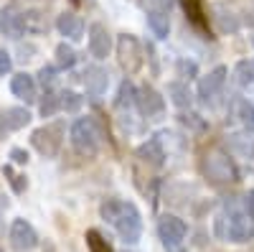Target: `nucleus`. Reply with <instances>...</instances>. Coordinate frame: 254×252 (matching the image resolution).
Listing matches in <instances>:
<instances>
[{
    "label": "nucleus",
    "instance_id": "21",
    "mask_svg": "<svg viewBox=\"0 0 254 252\" xmlns=\"http://www.w3.org/2000/svg\"><path fill=\"white\" fill-rule=\"evenodd\" d=\"M137 104V89H135V84L130 79H125L120 84V92H117V107H135Z\"/></svg>",
    "mask_w": 254,
    "mask_h": 252
},
{
    "label": "nucleus",
    "instance_id": "2",
    "mask_svg": "<svg viewBox=\"0 0 254 252\" xmlns=\"http://www.w3.org/2000/svg\"><path fill=\"white\" fill-rule=\"evenodd\" d=\"M203 173L214 183H234V181H239V171H237L234 161H231L226 153H221L219 148L208 151L203 156Z\"/></svg>",
    "mask_w": 254,
    "mask_h": 252
},
{
    "label": "nucleus",
    "instance_id": "33",
    "mask_svg": "<svg viewBox=\"0 0 254 252\" xmlns=\"http://www.w3.org/2000/svg\"><path fill=\"white\" fill-rule=\"evenodd\" d=\"M244 214H247L249 219H254V188L244 194Z\"/></svg>",
    "mask_w": 254,
    "mask_h": 252
},
{
    "label": "nucleus",
    "instance_id": "37",
    "mask_svg": "<svg viewBox=\"0 0 254 252\" xmlns=\"http://www.w3.org/2000/svg\"><path fill=\"white\" fill-rule=\"evenodd\" d=\"M178 69H181V72H188L190 77L196 74V64H188V61H181V64H178Z\"/></svg>",
    "mask_w": 254,
    "mask_h": 252
},
{
    "label": "nucleus",
    "instance_id": "12",
    "mask_svg": "<svg viewBox=\"0 0 254 252\" xmlns=\"http://www.w3.org/2000/svg\"><path fill=\"white\" fill-rule=\"evenodd\" d=\"M107 84H110V77L102 67H87V72H84V87H87V92L92 97H102L107 92Z\"/></svg>",
    "mask_w": 254,
    "mask_h": 252
},
{
    "label": "nucleus",
    "instance_id": "35",
    "mask_svg": "<svg viewBox=\"0 0 254 252\" xmlns=\"http://www.w3.org/2000/svg\"><path fill=\"white\" fill-rule=\"evenodd\" d=\"M171 3H173V0H150L153 10H163V13H168V10H171Z\"/></svg>",
    "mask_w": 254,
    "mask_h": 252
},
{
    "label": "nucleus",
    "instance_id": "19",
    "mask_svg": "<svg viewBox=\"0 0 254 252\" xmlns=\"http://www.w3.org/2000/svg\"><path fill=\"white\" fill-rule=\"evenodd\" d=\"M168 97H171V102L176 104V107H181V110L190 107V102H193V94H190L188 84H183V82H171L168 84Z\"/></svg>",
    "mask_w": 254,
    "mask_h": 252
},
{
    "label": "nucleus",
    "instance_id": "7",
    "mask_svg": "<svg viewBox=\"0 0 254 252\" xmlns=\"http://www.w3.org/2000/svg\"><path fill=\"white\" fill-rule=\"evenodd\" d=\"M61 125H46V128H38L33 130L31 135V143H33V148L41 153V156H46V158H54L59 153V145H61Z\"/></svg>",
    "mask_w": 254,
    "mask_h": 252
},
{
    "label": "nucleus",
    "instance_id": "20",
    "mask_svg": "<svg viewBox=\"0 0 254 252\" xmlns=\"http://www.w3.org/2000/svg\"><path fill=\"white\" fill-rule=\"evenodd\" d=\"M147 26H150L153 36L168 38V31H171V20H168V13H163V10H150V13H147Z\"/></svg>",
    "mask_w": 254,
    "mask_h": 252
},
{
    "label": "nucleus",
    "instance_id": "8",
    "mask_svg": "<svg viewBox=\"0 0 254 252\" xmlns=\"http://www.w3.org/2000/svg\"><path fill=\"white\" fill-rule=\"evenodd\" d=\"M10 242L15 250L20 252H28L38 245V235H36V229L26 222V219H15L10 224Z\"/></svg>",
    "mask_w": 254,
    "mask_h": 252
},
{
    "label": "nucleus",
    "instance_id": "32",
    "mask_svg": "<svg viewBox=\"0 0 254 252\" xmlns=\"http://www.w3.org/2000/svg\"><path fill=\"white\" fill-rule=\"evenodd\" d=\"M181 122L190 125V128H196V130H203V120H198V115H193V112H188V115H181Z\"/></svg>",
    "mask_w": 254,
    "mask_h": 252
},
{
    "label": "nucleus",
    "instance_id": "14",
    "mask_svg": "<svg viewBox=\"0 0 254 252\" xmlns=\"http://www.w3.org/2000/svg\"><path fill=\"white\" fill-rule=\"evenodd\" d=\"M137 158L145 161V163H150V166H155V168H160L165 163V148H163V143L158 138L145 140L140 148H137Z\"/></svg>",
    "mask_w": 254,
    "mask_h": 252
},
{
    "label": "nucleus",
    "instance_id": "10",
    "mask_svg": "<svg viewBox=\"0 0 254 252\" xmlns=\"http://www.w3.org/2000/svg\"><path fill=\"white\" fill-rule=\"evenodd\" d=\"M226 74H229L226 67H216L214 72H208V74L198 82V97H201L203 102H211V99L221 92L224 82H226Z\"/></svg>",
    "mask_w": 254,
    "mask_h": 252
},
{
    "label": "nucleus",
    "instance_id": "29",
    "mask_svg": "<svg viewBox=\"0 0 254 252\" xmlns=\"http://www.w3.org/2000/svg\"><path fill=\"white\" fill-rule=\"evenodd\" d=\"M183 8L188 13V18L193 20L196 26H201L203 20H201V0H183Z\"/></svg>",
    "mask_w": 254,
    "mask_h": 252
},
{
    "label": "nucleus",
    "instance_id": "36",
    "mask_svg": "<svg viewBox=\"0 0 254 252\" xmlns=\"http://www.w3.org/2000/svg\"><path fill=\"white\" fill-rule=\"evenodd\" d=\"M10 158H13L15 163H26V161H28V153L20 151V148H13V151H10Z\"/></svg>",
    "mask_w": 254,
    "mask_h": 252
},
{
    "label": "nucleus",
    "instance_id": "9",
    "mask_svg": "<svg viewBox=\"0 0 254 252\" xmlns=\"http://www.w3.org/2000/svg\"><path fill=\"white\" fill-rule=\"evenodd\" d=\"M112 51V36L107 31V26H102V23H92L89 26V54L94 59H107Z\"/></svg>",
    "mask_w": 254,
    "mask_h": 252
},
{
    "label": "nucleus",
    "instance_id": "39",
    "mask_svg": "<svg viewBox=\"0 0 254 252\" xmlns=\"http://www.w3.org/2000/svg\"><path fill=\"white\" fill-rule=\"evenodd\" d=\"M0 31H3V10H0Z\"/></svg>",
    "mask_w": 254,
    "mask_h": 252
},
{
    "label": "nucleus",
    "instance_id": "4",
    "mask_svg": "<svg viewBox=\"0 0 254 252\" xmlns=\"http://www.w3.org/2000/svg\"><path fill=\"white\" fill-rule=\"evenodd\" d=\"M71 145L81 156H97L99 151V130L92 117H81L71 125Z\"/></svg>",
    "mask_w": 254,
    "mask_h": 252
},
{
    "label": "nucleus",
    "instance_id": "17",
    "mask_svg": "<svg viewBox=\"0 0 254 252\" xmlns=\"http://www.w3.org/2000/svg\"><path fill=\"white\" fill-rule=\"evenodd\" d=\"M234 117L244 130L254 133V104L249 99H242V97L234 99Z\"/></svg>",
    "mask_w": 254,
    "mask_h": 252
},
{
    "label": "nucleus",
    "instance_id": "6",
    "mask_svg": "<svg viewBox=\"0 0 254 252\" xmlns=\"http://www.w3.org/2000/svg\"><path fill=\"white\" fill-rule=\"evenodd\" d=\"M158 235H160V240H163V245H165L168 250H176V247L186 240L188 227H186V222H183L181 217L165 214V217L158 222Z\"/></svg>",
    "mask_w": 254,
    "mask_h": 252
},
{
    "label": "nucleus",
    "instance_id": "11",
    "mask_svg": "<svg viewBox=\"0 0 254 252\" xmlns=\"http://www.w3.org/2000/svg\"><path fill=\"white\" fill-rule=\"evenodd\" d=\"M137 107L147 117H158L165 110V99L160 97V92H155L153 87H147V84H145V87L137 92Z\"/></svg>",
    "mask_w": 254,
    "mask_h": 252
},
{
    "label": "nucleus",
    "instance_id": "15",
    "mask_svg": "<svg viewBox=\"0 0 254 252\" xmlns=\"http://www.w3.org/2000/svg\"><path fill=\"white\" fill-rule=\"evenodd\" d=\"M56 28L61 36H66L69 41H79L84 36V20L74 13H61L56 20Z\"/></svg>",
    "mask_w": 254,
    "mask_h": 252
},
{
    "label": "nucleus",
    "instance_id": "38",
    "mask_svg": "<svg viewBox=\"0 0 254 252\" xmlns=\"http://www.w3.org/2000/svg\"><path fill=\"white\" fill-rule=\"evenodd\" d=\"M44 252H56V247H54L51 242H46V245H44Z\"/></svg>",
    "mask_w": 254,
    "mask_h": 252
},
{
    "label": "nucleus",
    "instance_id": "25",
    "mask_svg": "<svg viewBox=\"0 0 254 252\" xmlns=\"http://www.w3.org/2000/svg\"><path fill=\"white\" fill-rule=\"evenodd\" d=\"M23 20H26V31L28 33H44L46 31V20L38 10H28L23 13Z\"/></svg>",
    "mask_w": 254,
    "mask_h": 252
},
{
    "label": "nucleus",
    "instance_id": "27",
    "mask_svg": "<svg viewBox=\"0 0 254 252\" xmlns=\"http://www.w3.org/2000/svg\"><path fill=\"white\" fill-rule=\"evenodd\" d=\"M237 82L242 84V87H249V84L254 82V67L249 64V61H242V64L237 67Z\"/></svg>",
    "mask_w": 254,
    "mask_h": 252
},
{
    "label": "nucleus",
    "instance_id": "40",
    "mask_svg": "<svg viewBox=\"0 0 254 252\" xmlns=\"http://www.w3.org/2000/svg\"><path fill=\"white\" fill-rule=\"evenodd\" d=\"M252 67H254V61H252Z\"/></svg>",
    "mask_w": 254,
    "mask_h": 252
},
{
    "label": "nucleus",
    "instance_id": "1",
    "mask_svg": "<svg viewBox=\"0 0 254 252\" xmlns=\"http://www.w3.org/2000/svg\"><path fill=\"white\" fill-rule=\"evenodd\" d=\"M102 219L110 222L117 235L125 240V242H137L140 235H142V217L137 212V206L132 201H120V199H110L102 204Z\"/></svg>",
    "mask_w": 254,
    "mask_h": 252
},
{
    "label": "nucleus",
    "instance_id": "31",
    "mask_svg": "<svg viewBox=\"0 0 254 252\" xmlns=\"http://www.w3.org/2000/svg\"><path fill=\"white\" fill-rule=\"evenodd\" d=\"M10 67H13V61H10V54L0 46V77H5L8 72H10Z\"/></svg>",
    "mask_w": 254,
    "mask_h": 252
},
{
    "label": "nucleus",
    "instance_id": "23",
    "mask_svg": "<svg viewBox=\"0 0 254 252\" xmlns=\"http://www.w3.org/2000/svg\"><path fill=\"white\" fill-rule=\"evenodd\" d=\"M56 64L61 69H71L76 64V51L69 46V44H59L56 46Z\"/></svg>",
    "mask_w": 254,
    "mask_h": 252
},
{
    "label": "nucleus",
    "instance_id": "13",
    "mask_svg": "<svg viewBox=\"0 0 254 252\" xmlns=\"http://www.w3.org/2000/svg\"><path fill=\"white\" fill-rule=\"evenodd\" d=\"M10 92L18 97V99H23V102H33L36 99V79L26 72H20V74H13L10 79Z\"/></svg>",
    "mask_w": 254,
    "mask_h": 252
},
{
    "label": "nucleus",
    "instance_id": "28",
    "mask_svg": "<svg viewBox=\"0 0 254 252\" xmlns=\"http://www.w3.org/2000/svg\"><path fill=\"white\" fill-rule=\"evenodd\" d=\"M56 110H61V104H59V94L49 92V94H46V99L41 102V115H44V117H51Z\"/></svg>",
    "mask_w": 254,
    "mask_h": 252
},
{
    "label": "nucleus",
    "instance_id": "16",
    "mask_svg": "<svg viewBox=\"0 0 254 252\" xmlns=\"http://www.w3.org/2000/svg\"><path fill=\"white\" fill-rule=\"evenodd\" d=\"M31 122V112L26 107H10L5 115H0V138L3 130H20Z\"/></svg>",
    "mask_w": 254,
    "mask_h": 252
},
{
    "label": "nucleus",
    "instance_id": "3",
    "mask_svg": "<svg viewBox=\"0 0 254 252\" xmlns=\"http://www.w3.org/2000/svg\"><path fill=\"white\" fill-rule=\"evenodd\" d=\"M216 224H219V235L229 242H237V245L252 240V235H254L252 219L244 212H237V209H231L226 217H219Z\"/></svg>",
    "mask_w": 254,
    "mask_h": 252
},
{
    "label": "nucleus",
    "instance_id": "18",
    "mask_svg": "<svg viewBox=\"0 0 254 252\" xmlns=\"http://www.w3.org/2000/svg\"><path fill=\"white\" fill-rule=\"evenodd\" d=\"M3 33L5 36H23L26 33V20L23 13H15V10H3Z\"/></svg>",
    "mask_w": 254,
    "mask_h": 252
},
{
    "label": "nucleus",
    "instance_id": "41",
    "mask_svg": "<svg viewBox=\"0 0 254 252\" xmlns=\"http://www.w3.org/2000/svg\"><path fill=\"white\" fill-rule=\"evenodd\" d=\"M252 44H254V38H252Z\"/></svg>",
    "mask_w": 254,
    "mask_h": 252
},
{
    "label": "nucleus",
    "instance_id": "30",
    "mask_svg": "<svg viewBox=\"0 0 254 252\" xmlns=\"http://www.w3.org/2000/svg\"><path fill=\"white\" fill-rule=\"evenodd\" d=\"M38 79H41V84H44V87H51L54 79H56V69H54V67H44V69L38 72Z\"/></svg>",
    "mask_w": 254,
    "mask_h": 252
},
{
    "label": "nucleus",
    "instance_id": "34",
    "mask_svg": "<svg viewBox=\"0 0 254 252\" xmlns=\"http://www.w3.org/2000/svg\"><path fill=\"white\" fill-rule=\"evenodd\" d=\"M5 176H10V183H13V188H15L18 194L26 188V181H23V176H13V171H10V168H5Z\"/></svg>",
    "mask_w": 254,
    "mask_h": 252
},
{
    "label": "nucleus",
    "instance_id": "26",
    "mask_svg": "<svg viewBox=\"0 0 254 252\" xmlns=\"http://www.w3.org/2000/svg\"><path fill=\"white\" fill-rule=\"evenodd\" d=\"M87 247H89V252H112L107 240H102V235L97 232V229H89L87 232Z\"/></svg>",
    "mask_w": 254,
    "mask_h": 252
},
{
    "label": "nucleus",
    "instance_id": "5",
    "mask_svg": "<svg viewBox=\"0 0 254 252\" xmlns=\"http://www.w3.org/2000/svg\"><path fill=\"white\" fill-rule=\"evenodd\" d=\"M117 59L127 74H135L142 67V46L132 33H122L117 38Z\"/></svg>",
    "mask_w": 254,
    "mask_h": 252
},
{
    "label": "nucleus",
    "instance_id": "22",
    "mask_svg": "<svg viewBox=\"0 0 254 252\" xmlns=\"http://www.w3.org/2000/svg\"><path fill=\"white\" fill-rule=\"evenodd\" d=\"M216 23H219V31L221 33H237L239 31V20H237V15L231 13V10H226V8H216Z\"/></svg>",
    "mask_w": 254,
    "mask_h": 252
},
{
    "label": "nucleus",
    "instance_id": "24",
    "mask_svg": "<svg viewBox=\"0 0 254 252\" xmlns=\"http://www.w3.org/2000/svg\"><path fill=\"white\" fill-rule=\"evenodd\" d=\"M59 104H61V110H64V112H76L81 104H84V99H81L76 92L66 89V92H61V94H59Z\"/></svg>",
    "mask_w": 254,
    "mask_h": 252
}]
</instances>
